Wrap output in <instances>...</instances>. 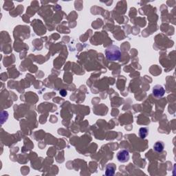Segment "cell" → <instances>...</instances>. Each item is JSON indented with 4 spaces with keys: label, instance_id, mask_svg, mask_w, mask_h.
<instances>
[{
    "label": "cell",
    "instance_id": "4",
    "mask_svg": "<svg viewBox=\"0 0 176 176\" xmlns=\"http://www.w3.org/2000/svg\"><path fill=\"white\" fill-rule=\"evenodd\" d=\"M116 169V166L113 163L108 164L106 166V170H105V175L107 176H112L114 175L115 174Z\"/></svg>",
    "mask_w": 176,
    "mask_h": 176
},
{
    "label": "cell",
    "instance_id": "2",
    "mask_svg": "<svg viewBox=\"0 0 176 176\" xmlns=\"http://www.w3.org/2000/svg\"><path fill=\"white\" fill-rule=\"evenodd\" d=\"M117 159H118L120 162L122 163L127 162L129 160V151L125 149L120 150L119 152L117 153Z\"/></svg>",
    "mask_w": 176,
    "mask_h": 176
},
{
    "label": "cell",
    "instance_id": "1",
    "mask_svg": "<svg viewBox=\"0 0 176 176\" xmlns=\"http://www.w3.org/2000/svg\"><path fill=\"white\" fill-rule=\"evenodd\" d=\"M106 58L109 61H118L121 57V51L116 45H111L105 50Z\"/></svg>",
    "mask_w": 176,
    "mask_h": 176
},
{
    "label": "cell",
    "instance_id": "6",
    "mask_svg": "<svg viewBox=\"0 0 176 176\" xmlns=\"http://www.w3.org/2000/svg\"><path fill=\"white\" fill-rule=\"evenodd\" d=\"M148 133H149V129L146 127H143L140 128V130H139V135L141 138H145L148 135Z\"/></svg>",
    "mask_w": 176,
    "mask_h": 176
},
{
    "label": "cell",
    "instance_id": "3",
    "mask_svg": "<svg viewBox=\"0 0 176 176\" xmlns=\"http://www.w3.org/2000/svg\"><path fill=\"white\" fill-rule=\"evenodd\" d=\"M165 94V90L162 85H156L153 88V94L157 98L162 97Z\"/></svg>",
    "mask_w": 176,
    "mask_h": 176
},
{
    "label": "cell",
    "instance_id": "5",
    "mask_svg": "<svg viewBox=\"0 0 176 176\" xmlns=\"http://www.w3.org/2000/svg\"><path fill=\"white\" fill-rule=\"evenodd\" d=\"M164 148H165V144L163 143V142L162 141H157L156 143V144H154L153 146V149L155 150L156 152L160 153L164 150Z\"/></svg>",
    "mask_w": 176,
    "mask_h": 176
}]
</instances>
